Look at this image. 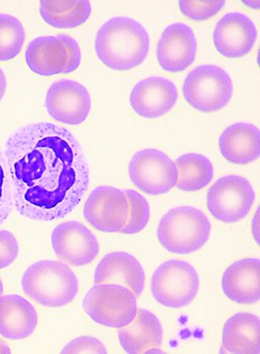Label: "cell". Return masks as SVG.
<instances>
[{"mask_svg": "<svg viewBox=\"0 0 260 354\" xmlns=\"http://www.w3.org/2000/svg\"><path fill=\"white\" fill-rule=\"evenodd\" d=\"M246 6H250V8H252L254 9L259 8V1H244Z\"/></svg>", "mask_w": 260, "mask_h": 354, "instance_id": "34", "label": "cell"}, {"mask_svg": "<svg viewBox=\"0 0 260 354\" xmlns=\"http://www.w3.org/2000/svg\"><path fill=\"white\" fill-rule=\"evenodd\" d=\"M145 268L138 258L128 252L116 251L105 254L94 271V283L124 286L136 295H142L145 288Z\"/></svg>", "mask_w": 260, "mask_h": 354, "instance_id": "17", "label": "cell"}, {"mask_svg": "<svg viewBox=\"0 0 260 354\" xmlns=\"http://www.w3.org/2000/svg\"><path fill=\"white\" fill-rule=\"evenodd\" d=\"M25 41L22 22L15 16L0 13V62H9L18 57Z\"/></svg>", "mask_w": 260, "mask_h": 354, "instance_id": "25", "label": "cell"}, {"mask_svg": "<svg viewBox=\"0 0 260 354\" xmlns=\"http://www.w3.org/2000/svg\"><path fill=\"white\" fill-rule=\"evenodd\" d=\"M12 353L11 347L4 340L0 339V354Z\"/></svg>", "mask_w": 260, "mask_h": 354, "instance_id": "33", "label": "cell"}, {"mask_svg": "<svg viewBox=\"0 0 260 354\" xmlns=\"http://www.w3.org/2000/svg\"><path fill=\"white\" fill-rule=\"evenodd\" d=\"M54 254L73 267L91 264L100 253V243L95 234L77 221H67L54 227L50 234Z\"/></svg>", "mask_w": 260, "mask_h": 354, "instance_id": "13", "label": "cell"}, {"mask_svg": "<svg viewBox=\"0 0 260 354\" xmlns=\"http://www.w3.org/2000/svg\"><path fill=\"white\" fill-rule=\"evenodd\" d=\"M83 214L95 230L107 234L121 232L129 214L126 192L114 186L97 187L85 201Z\"/></svg>", "mask_w": 260, "mask_h": 354, "instance_id": "11", "label": "cell"}, {"mask_svg": "<svg viewBox=\"0 0 260 354\" xmlns=\"http://www.w3.org/2000/svg\"><path fill=\"white\" fill-rule=\"evenodd\" d=\"M129 214L126 225L121 230L123 234H138L148 226L151 216L149 201L136 189H127Z\"/></svg>", "mask_w": 260, "mask_h": 354, "instance_id": "26", "label": "cell"}, {"mask_svg": "<svg viewBox=\"0 0 260 354\" xmlns=\"http://www.w3.org/2000/svg\"><path fill=\"white\" fill-rule=\"evenodd\" d=\"M19 254V243L15 234L8 230H0V270L15 263Z\"/></svg>", "mask_w": 260, "mask_h": 354, "instance_id": "30", "label": "cell"}, {"mask_svg": "<svg viewBox=\"0 0 260 354\" xmlns=\"http://www.w3.org/2000/svg\"><path fill=\"white\" fill-rule=\"evenodd\" d=\"M252 234L257 244L259 245V209H257L252 221Z\"/></svg>", "mask_w": 260, "mask_h": 354, "instance_id": "31", "label": "cell"}, {"mask_svg": "<svg viewBox=\"0 0 260 354\" xmlns=\"http://www.w3.org/2000/svg\"><path fill=\"white\" fill-rule=\"evenodd\" d=\"M212 226L203 210L194 206L173 207L160 218L156 236L171 254L187 255L200 251L210 239Z\"/></svg>", "mask_w": 260, "mask_h": 354, "instance_id": "4", "label": "cell"}, {"mask_svg": "<svg viewBox=\"0 0 260 354\" xmlns=\"http://www.w3.org/2000/svg\"><path fill=\"white\" fill-rule=\"evenodd\" d=\"M177 189L180 192H199L207 188L214 176V167L207 156L200 153L181 155L176 161Z\"/></svg>", "mask_w": 260, "mask_h": 354, "instance_id": "24", "label": "cell"}, {"mask_svg": "<svg viewBox=\"0 0 260 354\" xmlns=\"http://www.w3.org/2000/svg\"><path fill=\"white\" fill-rule=\"evenodd\" d=\"M15 207L13 192L4 151L0 148V225L9 219Z\"/></svg>", "mask_w": 260, "mask_h": 354, "instance_id": "27", "label": "cell"}, {"mask_svg": "<svg viewBox=\"0 0 260 354\" xmlns=\"http://www.w3.org/2000/svg\"><path fill=\"white\" fill-rule=\"evenodd\" d=\"M39 325L35 306L19 295L0 296V336L12 342L30 338Z\"/></svg>", "mask_w": 260, "mask_h": 354, "instance_id": "19", "label": "cell"}, {"mask_svg": "<svg viewBox=\"0 0 260 354\" xmlns=\"http://www.w3.org/2000/svg\"><path fill=\"white\" fill-rule=\"evenodd\" d=\"M258 39L254 22L245 13L231 12L222 16L213 32L215 48L221 56L236 59L248 55Z\"/></svg>", "mask_w": 260, "mask_h": 354, "instance_id": "16", "label": "cell"}, {"mask_svg": "<svg viewBox=\"0 0 260 354\" xmlns=\"http://www.w3.org/2000/svg\"><path fill=\"white\" fill-rule=\"evenodd\" d=\"M25 60L39 76L70 74L80 66L82 50L77 41L66 34L40 36L27 46Z\"/></svg>", "mask_w": 260, "mask_h": 354, "instance_id": "6", "label": "cell"}, {"mask_svg": "<svg viewBox=\"0 0 260 354\" xmlns=\"http://www.w3.org/2000/svg\"><path fill=\"white\" fill-rule=\"evenodd\" d=\"M221 154L235 165H248L260 156V132L258 126L248 122L229 125L219 138Z\"/></svg>", "mask_w": 260, "mask_h": 354, "instance_id": "20", "label": "cell"}, {"mask_svg": "<svg viewBox=\"0 0 260 354\" xmlns=\"http://www.w3.org/2000/svg\"><path fill=\"white\" fill-rule=\"evenodd\" d=\"M133 185L146 195L158 196L172 192L178 181L176 162L158 149L136 151L129 163Z\"/></svg>", "mask_w": 260, "mask_h": 354, "instance_id": "9", "label": "cell"}, {"mask_svg": "<svg viewBox=\"0 0 260 354\" xmlns=\"http://www.w3.org/2000/svg\"><path fill=\"white\" fill-rule=\"evenodd\" d=\"M260 321L251 313H238L225 322L222 346L228 353L259 354Z\"/></svg>", "mask_w": 260, "mask_h": 354, "instance_id": "22", "label": "cell"}, {"mask_svg": "<svg viewBox=\"0 0 260 354\" xmlns=\"http://www.w3.org/2000/svg\"><path fill=\"white\" fill-rule=\"evenodd\" d=\"M183 94L194 110L214 113L230 104L234 94V81L223 68L216 64H201L185 78Z\"/></svg>", "mask_w": 260, "mask_h": 354, "instance_id": "5", "label": "cell"}, {"mask_svg": "<svg viewBox=\"0 0 260 354\" xmlns=\"http://www.w3.org/2000/svg\"><path fill=\"white\" fill-rule=\"evenodd\" d=\"M179 98L176 84L169 78L151 76L140 80L129 95V104L138 117L154 120L169 114Z\"/></svg>", "mask_w": 260, "mask_h": 354, "instance_id": "14", "label": "cell"}, {"mask_svg": "<svg viewBox=\"0 0 260 354\" xmlns=\"http://www.w3.org/2000/svg\"><path fill=\"white\" fill-rule=\"evenodd\" d=\"M119 329L120 345L126 353H143L162 345V322L149 309L139 308L133 322Z\"/></svg>", "mask_w": 260, "mask_h": 354, "instance_id": "21", "label": "cell"}, {"mask_svg": "<svg viewBox=\"0 0 260 354\" xmlns=\"http://www.w3.org/2000/svg\"><path fill=\"white\" fill-rule=\"evenodd\" d=\"M255 199V189L248 178L228 175L219 178L208 190L207 207L221 223H236L248 216Z\"/></svg>", "mask_w": 260, "mask_h": 354, "instance_id": "10", "label": "cell"}, {"mask_svg": "<svg viewBox=\"0 0 260 354\" xmlns=\"http://www.w3.org/2000/svg\"><path fill=\"white\" fill-rule=\"evenodd\" d=\"M196 53V36L189 26L176 22L164 28L156 46V59L164 71H186L194 64Z\"/></svg>", "mask_w": 260, "mask_h": 354, "instance_id": "15", "label": "cell"}, {"mask_svg": "<svg viewBox=\"0 0 260 354\" xmlns=\"http://www.w3.org/2000/svg\"><path fill=\"white\" fill-rule=\"evenodd\" d=\"M85 314L97 324L109 328L129 325L138 313V297L124 286L95 284L82 303Z\"/></svg>", "mask_w": 260, "mask_h": 354, "instance_id": "7", "label": "cell"}, {"mask_svg": "<svg viewBox=\"0 0 260 354\" xmlns=\"http://www.w3.org/2000/svg\"><path fill=\"white\" fill-rule=\"evenodd\" d=\"M260 261L245 258L229 265L221 279L224 295L232 301L252 305L260 299Z\"/></svg>", "mask_w": 260, "mask_h": 354, "instance_id": "18", "label": "cell"}, {"mask_svg": "<svg viewBox=\"0 0 260 354\" xmlns=\"http://www.w3.org/2000/svg\"><path fill=\"white\" fill-rule=\"evenodd\" d=\"M225 1H179L181 12L187 18L195 21H205L213 18L222 8Z\"/></svg>", "mask_w": 260, "mask_h": 354, "instance_id": "28", "label": "cell"}, {"mask_svg": "<svg viewBox=\"0 0 260 354\" xmlns=\"http://www.w3.org/2000/svg\"><path fill=\"white\" fill-rule=\"evenodd\" d=\"M200 274L189 262L169 260L156 268L150 281L154 299L165 308H186L199 294Z\"/></svg>", "mask_w": 260, "mask_h": 354, "instance_id": "8", "label": "cell"}, {"mask_svg": "<svg viewBox=\"0 0 260 354\" xmlns=\"http://www.w3.org/2000/svg\"><path fill=\"white\" fill-rule=\"evenodd\" d=\"M23 292L47 308L70 305L80 292V281L64 261L41 260L27 267L21 278Z\"/></svg>", "mask_w": 260, "mask_h": 354, "instance_id": "3", "label": "cell"}, {"mask_svg": "<svg viewBox=\"0 0 260 354\" xmlns=\"http://www.w3.org/2000/svg\"><path fill=\"white\" fill-rule=\"evenodd\" d=\"M44 104L53 120L67 125H80L91 114L92 98L84 84L64 78L50 84Z\"/></svg>", "mask_w": 260, "mask_h": 354, "instance_id": "12", "label": "cell"}, {"mask_svg": "<svg viewBox=\"0 0 260 354\" xmlns=\"http://www.w3.org/2000/svg\"><path fill=\"white\" fill-rule=\"evenodd\" d=\"M3 292H4V284H3L1 278H0V295H2Z\"/></svg>", "mask_w": 260, "mask_h": 354, "instance_id": "35", "label": "cell"}, {"mask_svg": "<svg viewBox=\"0 0 260 354\" xmlns=\"http://www.w3.org/2000/svg\"><path fill=\"white\" fill-rule=\"evenodd\" d=\"M91 12V2L88 0H43L39 5V12L44 21L57 29L80 27L88 21Z\"/></svg>", "mask_w": 260, "mask_h": 354, "instance_id": "23", "label": "cell"}, {"mask_svg": "<svg viewBox=\"0 0 260 354\" xmlns=\"http://www.w3.org/2000/svg\"><path fill=\"white\" fill-rule=\"evenodd\" d=\"M61 353H108L107 346L93 336H80L70 340L62 348Z\"/></svg>", "mask_w": 260, "mask_h": 354, "instance_id": "29", "label": "cell"}, {"mask_svg": "<svg viewBox=\"0 0 260 354\" xmlns=\"http://www.w3.org/2000/svg\"><path fill=\"white\" fill-rule=\"evenodd\" d=\"M94 49L98 60L109 69L130 71L145 62L149 53L150 37L138 20L113 17L98 29Z\"/></svg>", "mask_w": 260, "mask_h": 354, "instance_id": "2", "label": "cell"}, {"mask_svg": "<svg viewBox=\"0 0 260 354\" xmlns=\"http://www.w3.org/2000/svg\"><path fill=\"white\" fill-rule=\"evenodd\" d=\"M6 90H8V78H6L4 71L0 68V103L4 100Z\"/></svg>", "mask_w": 260, "mask_h": 354, "instance_id": "32", "label": "cell"}, {"mask_svg": "<svg viewBox=\"0 0 260 354\" xmlns=\"http://www.w3.org/2000/svg\"><path fill=\"white\" fill-rule=\"evenodd\" d=\"M4 153L15 209L30 221L69 216L90 186L80 142L62 126L46 121L23 125L6 140Z\"/></svg>", "mask_w": 260, "mask_h": 354, "instance_id": "1", "label": "cell"}]
</instances>
